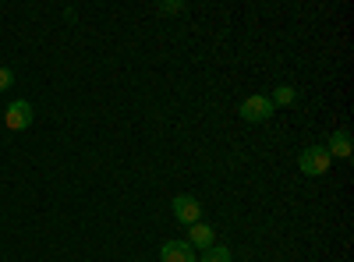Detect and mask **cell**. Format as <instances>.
Instances as JSON below:
<instances>
[{
  "label": "cell",
  "instance_id": "ba28073f",
  "mask_svg": "<svg viewBox=\"0 0 354 262\" xmlns=\"http://www.w3.org/2000/svg\"><path fill=\"white\" fill-rule=\"evenodd\" d=\"M294 100H298V89H294V85H277V93L270 96L273 106H294Z\"/></svg>",
  "mask_w": 354,
  "mask_h": 262
},
{
  "label": "cell",
  "instance_id": "277c9868",
  "mask_svg": "<svg viewBox=\"0 0 354 262\" xmlns=\"http://www.w3.org/2000/svg\"><path fill=\"white\" fill-rule=\"evenodd\" d=\"M32 118H36L32 103H28V100H15V103L8 106V113H4V124H8L11 131H25L28 124H32Z\"/></svg>",
  "mask_w": 354,
  "mask_h": 262
},
{
  "label": "cell",
  "instance_id": "8fae6325",
  "mask_svg": "<svg viewBox=\"0 0 354 262\" xmlns=\"http://www.w3.org/2000/svg\"><path fill=\"white\" fill-rule=\"evenodd\" d=\"M11 85H15V71L11 68H0V93L11 89Z\"/></svg>",
  "mask_w": 354,
  "mask_h": 262
},
{
  "label": "cell",
  "instance_id": "9c48e42d",
  "mask_svg": "<svg viewBox=\"0 0 354 262\" xmlns=\"http://www.w3.org/2000/svg\"><path fill=\"white\" fill-rule=\"evenodd\" d=\"M195 262H234V255H230V248H223V245H213V248H205Z\"/></svg>",
  "mask_w": 354,
  "mask_h": 262
},
{
  "label": "cell",
  "instance_id": "30bf717a",
  "mask_svg": "<svg viewBox=\"0 0 354 262\" xmlns=\"http://www.w3.org/2000/svg\"><path fill=\"white\" fill-rule=\"evenodd\" d=\"M156 11H160V15H181V11H185V4H181V0H170V4H160Z\"/></svg>",
  "mask_w": 354,
  "mask_h": 262
},
{
  "label": "cell",
  "instance_id": "5b68a950",
  "mask_svg": "<svg viewBox=\"0 0 354 262\" xmlns=\"http://www.w3.org/2000/svg\"><path fill=\"white\" fill-rule=\"evenodd\" d=\"M195 259L198 255H195V248L188 241H167L160 248V262H195Z\"/></svg>",
  "mask_w": 354,
  "mask_h": 262
},
{
  "label": "cell",
  "instance_id": "52a82bcc",
  "mask_svg": "<svg viewBox=\"0 0 354 262\" xmlns=\"http://www.w3.org/2000/svg\"><path fill=\"white\" fill-rule=\"evenodd\" d=\"M326 153H330V156H337V160H347V156L354 153V145H351V131H347V128H340V131H333V135H330Z\"/></svg>",
  "mask_w": 354,
  "mask_h": 262
},
{
  "label": "cell",
  "instance_id": "7a4b0ae2",
  "mask_svg": "<svg viewBox=\"0 0 354 262\" xmlns=\"http://www.w3.org/2000/svg\"><path fill=\"white\" fill-rule=\"evenodd\" d=\"M174 216H177V223H185V227H192V223H202V202L195 198V195H174Z\"/></svg>",
  "mask_w": 354,
  "mask_h": 262
},
{
  "label": "cell",
  "instance_id": "6da1fadb",
  "mask_svg": "<svg viewBox=\"0 0 354 262\" xmlns=\"http://www.w3.org/2000/svg\"><path fill=\"white\" fill-rule=\"evenodd\" d=\"M298 167L308 174V178H322V174L333 167V156L326 153V145H308V149H301V156H298Z\"/></svg>",
  "mask_w": 354,
  "mask_h": 262
},
{
  "label": "cell",
  "instance_id": "8992f818",
  "mask_svg": "<svg viewBox=\"0 0 354 262\" xmlns=\"http://www.w3.org/2000/svg\"><path fill=\"white\" fill-rule=\"evenodd\" d=\"M188 245L198 248V252L213 248V245H216V230H213L209 223H192V227H188Z\"/></svg>",
  "mask_w": 354,
  "mask_h": 262
},
{
  "label": "cell",
  "instance_id": "3957f363",
  "mask_svg": "<svg viewBox=\"0 0 354 262\" xmlns=\"http://www.w3.org/2000/svg\"><path fill=\"white\" fill-rule=\"evenodd\" d=\"M273 103H270V96H248L245 103H241V118L245 121H252V124H262V121H270L273 118Z\"/></svg>",
  "mask_w": 354,
  "mask_h": 262
}]
</instances>
